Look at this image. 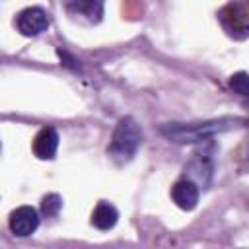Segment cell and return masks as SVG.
<instances>
[{"label": "cell", "instance_id": "8992f818", "mask_svg": "<svg viewBox=\"0 0 249 249\" xmlns=\"http://www.w3.org/2000/svg\"><path fill=\"white\" fill-rule=\"evenodd\" d=\"M171 198L181 210H193L198 202V187L191 179H179L171 187Z\"/></svg>", "mask_w": 249, "mask_h": 249}, {"label": "cell", "instance_id": "3957f363", "mask_svg": "<svg viewBox=\"0 0 249 249\" xmlns=\"http://www.w3.org/2000/svg\"><path fill=\"white\" fill-rule=\"evenodd\" d=\"M16 27L21 35L25 37H35L43 31H47L49 27V14L39 8V6H33V8H25L18 14L16 18Z\"/></svg>", "mask_w": 249, "mask_h": 249}, {"label": "cell", "instance_id": "6da1fadb", "mask_svg": "<svg viewBox=\"0 0 249 249\" xmlns=\"http://www.w3.org/2000/svg\"><path fill=\"white\" fill-rule=\"evenodd\" d=\"M140 142H142V132H140L138 124L134 123V119L124 117L115 126L113 138L109 142L107 152H109V156L117 163H124V161H128V160L134 158Z\"/></svg>", "mask_w": 249, "mask_h": 249}, {"label": "cell", "instance_id": "ba28073f", "mask_svg": "<svg viewBox=\"0 0 249 249\" xmlns=\"http://www.w3.org/2000/svg\"><path fill=\"white\" fill-rule=\"evenodd\" d=\"M119 220V212L109 202H99L91 212V226L97 230H111Z\"/></svg>", "mask_w": 249, "mask_h": 249}, {"label": "cell", "instance_id": "9c48e42d", "mask_svg": "<svg viewBox=\"0 0 249 249\" xmlns=\"http://www.w3.org/2000/svg\"><path fill=\"white\" fill-rule=\"evenodd\" d=\"M230 88H231L237 95L249 99V74H247V72H235V74H231V78H230Z\"/></svg>", "mask_w": 249, "mask_h": 249}, {"label": "cell", "instance_id": "5b68a950", "mask_svg": "<svg viewBox=\"0 0 249 249\" xmlns=\"http://www.w3.org/2000/svg\"><path fill=\"white\" fill-rule=\"evenodd\" d=\"M58 132L53 126L41 128L33 138V154L39 160H53L58 150Z\"/></svg>", "mask_w": 249, "mask_h": 249}, {"label": "cell", "instance_id": "7a4b0ae2", "mask_svg": "<svg viewBox=\"0 0 249 249\" xmlns=\"http://www.w3.org/2000/svg\"><path fill=\"white\" fill-rule=\"evenodd\" d=\"M237 123H241L239 119H220V121H210V123H196V124H167L161 128V132L173 140V142H198V140H204L216 132H222V130H228L231 126H235Z\"/></svg>", "mask_w": 249, "mask_h": 249}, {"label": "cell", "instance_id": "30bf717a", "mask_svg": "<svg viewBox=\"0 0 249 249\" xmlns=\"http://www.w3.org/2000/svg\"><path fill=\"white\" fill-rule=\"evenodd\" d=\"M60 208H62V198H60L58 195H54V193L47 195V196L41 200V212H43L47 218L56 216V214L60 212Z\"/></svg>", "mask_w": 249, "mask_h": 249}, {"label": "cell", "instance_id": "277c9868", "mask_svg": "<svg viewBox=\"0 0 249 249\" xmlns=\"http://www.w3.org/2000/svg\"><path fill=\"white\" fill-rule=\"evenodd\" d=\"M10 230L18 237H27L31 235L37 226H39V214L31 206H19L10 214Z\"/></svg>", "mask_w": 249, "mask_h": 249}, {"label": "cell", "instance_id": "52a82bcc", "mask_svg": "<svg viewBox=\"0 0 249 249\" xmlns=\"http://www.w3.org/2000/svg\"><path fill=\"white\" fill-rule=\"evenodd\" d=\"M64 8L74 16H84L89 21H99L103 16V0H62Z\"/></svg>", "mask_w": 249, "mask_h": 249}]
</instances>
